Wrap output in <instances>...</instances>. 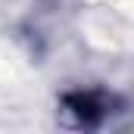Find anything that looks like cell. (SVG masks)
Returning a JSON list of instances; mask_svg holds the SVG:
<instances>
[{
  "label": "cell",
  "instance_id": "cell-1",
  "mask_svg": "<svg viewBox=\"0 0 134 134\" xmlns=\"http://www.w3.org/2000/svg\"><path fill=\"white\" fill-rule=\"evenodd\" d=\"M72 106H75V112L78 115H84V119H91V115H97V103L91 100V97H72Z\"/></svg>",
  "mask_w": 134,
  "mask_h": 134
}]
</instances>
